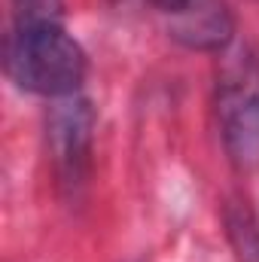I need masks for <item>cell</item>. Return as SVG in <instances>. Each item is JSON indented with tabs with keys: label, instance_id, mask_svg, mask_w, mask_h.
Wrapping results in <instances>:
<instances>
[{
	"label": "cell",
	"instance_id": "1",
	"mask_svg": "<svg viewBox=\"0 0 259 262\" xmlns=\"http://www.w3.org/2000/svg\"><path fill=\"white\" fill-rule=\"evenodd\" d=\"M6 76L34 95H76L85 76V52L61 28V21L15 25L3 43Z\"/></svg>",
	"mask_w": 259,
	"mask_h": 262
},
{
	"label": "cell",
	"instance_id": "2",
	"mask_svg": "<svg viewBox=\"0 0 259 262\" xmlns=\"http://www.w3.org/2000/svg\"><path fill=\"white\" fill-rule=\"evenodd\" d=\"M217 122L229 162L238 171L259 168V58L250 46H235L223 55Z\"/></svg>",
	"mask_w": 259,
	"mask_h": 262
},
{
	"label": "cell",
	"instance_id": "3",
	"mask_svg": "<svg viewBox=\"0 0 259 262\" xmlns=\"http://www.w3.org/2000/svg\"><path fill=\"white\" fill-rule=\"evenodd\" d=\"M92 128H95L92 104L79 95L55 98V104L46 113L49 156H52L58 183L70 192H76L85 183L89 156H92Z\"/></svg>",
	"mask_w": 259,
	"mask_h": 262
},
{
	"label": "cell",
	"instance_id": "4",
	"mask_svg": "<svg viewBox=\"0 0 259 262\" xmlns=\"http://www.w3.org/2000/svg\"><path fill=\"white\" fill-rule=\"evenodd\" d=\"M168 34L201 52H217L232 43L235 25L223 0H186L177 12L168 15Z\"/></svg>",
	"mask_w": 259,
	"mask_h": 262
},
{
	"label": "cell",
	"instance_id": "5",
	"mask_svg": "<svg viewBox=\"0 0 259 262\" xmlns=\"http://www.w3.org/2000/svg\"><path fill=\"white\" fill-rule=\"evenodd\" d=\"M223 226L238 262H259V223L247 201L232 198L223 207Z\"/></svg>",
	"mask_w": 259,
	"mask_h": 262
},
{
	"label": "cell",
	"instance_id": "6",
	"mask_svg": "<svg viewBox=\"0 0 259 262\" xmlns=\"http://www.w3.org/2000/svg\"><path fill=\"white\" fill-rule=\"evenodd\" d=\"M15 25H40L61 18V0H12Z\"/></svg>",
	"mask_w": 259,
	"mask_h": 262
},
{
	"label": "cell",
	"instance_id": "7",
	"mask_svg": "<svg viewBox=\"0 0 259 262\" xmlns=\"http://www.w3.org/2000/svg\"><path fill=\"white\" fill-rule=\"evenodd\" d=\"M146 3H153L159 12H165V15H171V12H177L186 0H146Z\"/></svg>",
	"mask_w": 259,
	"mask_h": 262
}]
</instances>
